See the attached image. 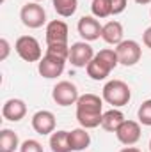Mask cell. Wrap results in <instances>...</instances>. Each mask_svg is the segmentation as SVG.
Wrapping results in <instances>:
<instances>
[{"mask_svg": "<svg viewBox=\"0 0 151 152\" xmlns=\"http://www.w3.org/2000/svg\"><path fill=\"white\" fill-rule=\"evenodd\" d=\"M68 138H70L71 151H76V152L87 149L89 143H91V136H89V133H87L85 127H76L73 131H70L68 133Z\"/></svg>", "mask_w": 151, "mask_h": 152, "instance_id": "cell-16", "label": "cell"}, {"mask_svg": "<svg viewBox=\"0 0 151 152\" xmlns=\"http://www.w3.org/2000/svg\"><path fill=\"white\" fill-rule=\"evenodd\" d=\"M119 64V58H117V53L115 50H110V48H105L101 50L100 53L94 55V58L89 62V66L85 67L87 71V76L91 80H105L107 76L112 73V69H115V66Z\"/></svg>", "mask_w": 151, "mask_h": 152, "instance_id": "cell-2", "label": "cell"}, {"mask_svg": "<svg viewBox=\"0 0 151 152\" xmlns=\"http://www.w3.org/2000/svg\"><path fill=\"white\" fill-rule=\"evenodd\" d=\"M124 30H123V25L119 23V21H107L105 25H103V28H101V39L107 42V44H114V46H117L119 42H123L124 39Z\"/></svg>", "mask_w": 151, "mask_h": 152, "instance_id": "cell-15", "label": "cell"}, {"mask_svg": "<svg viewBox=\"0 0 151 152\" xmlns=\"http://www.w3.org/2000/svg\"><path fill=\"white\" fill-rule=\"evenodd\" d=\"M9 51H11V46H9V41L7 39H0V60H5L9 57Z\"/></svg>", "mask_w": 151, "mask_h": 152, "instance_id": "cell-25", "label": "cell"}, {"mask_svg": "<svg viewBox=\"0 0 151 152\" xmlns=\"http://www.w3.org/2000/svg\"><path fill=\"white\" fill-rule=\"evenodd\" d=\"M64 66H66V60L44 53V57L38 62V71H39V75L43 76V78L52 80V78H57V76L62 75Z\"/></svg>", "mask_w": 151, "mask_h": 152, "instance_id": "cell-9", "label": "cell"}, {"mask_svg": "<svg viewBox=\"0 0 151 152\" xmlns=\"http://www.w3.org/2000/svg\"><path fill=\"white\" fill-rule=\"evenodd\" d=\"M119 152H141L137 147H124V149H121Z\"/></svg>", "mask_w": 151, "mask_h": 152, "instance_id": "cell-28", "label": "cell"}, {"mask_svg": "<svg viewBox=\"0 0 151 152\" xmlns=\"http://www.w3.org/2000/svg\"><path fill=\"white\" fill-rule=\"evenodd\" d=\"M150 152H151V140H150Z\"/></svg>", "mask_w": 151, "mask_h": 152, "instance_id": "cell-30", "label": "cell"}, {"mask_svg": "<svg viewBox=\"0 0 151 152\" xmlns=\"http://www.w3.org/2000/svg\"><path fill=\"white\" fill-rule=\"evenodd\" d=\"M14 50L16 53L25 60V62H39L43 58V50L41 44L36 37L32 36H21L16 39L14 42Z\"/></svg>", "mask_w": 151, "mask_h": 152, "instance_id": "cell-4", "label": "cell"}, {"mask_svg": "<svg viewBox=\"0 0 151 152\" xmlns=\"http://www.w3.org/2000/svg\"><path fill=\"white\" fill-rule=\"evenodd\" d=\"M25 115H27V104H25V101H21V99H16V97L7 99V101L4 103V106H2V117H4L5 120L20 122Z\"/></svg>", "mask_w": 151, "mask_h": 152, "instance_id": "cell-14", "label": "cell"}, {"mask_svg": "<svg viewBox=\"0 0 151 152\" xmlns=\"http://www.w3.org/2000/svg\"><path fill=\"white\" fill-rule=\"evenodd\" d=\"M150 14H151V11H150Z\"/></svg>", "mask_w": 151, "mask_h": 152, "instance_id": "cell-32", "label": "cell"}, {"mask_svg": "<svg viewBox=\"0 0 151 152\" xmlns=\"http://www.w3.org/2000/svg\"><path fill=\"white\" fill-rule=\"evenodd\" d=\"M142 42H144L148 48H151V27H148V28L144 30V34H142Z\"/></svg>", "mask_w": 151, "mask_h": 152, "instance_id": "cell-27", "label": "cell"}, {"mask_svg": "<svg viewBox=\"0 0 151 152\" xmlns=\"http://www.w3.org/2000/svg\"><path fill=\"white\" fill-rule=\"evenodd\" d=\"M110 4H112V12L114 14H121V12L126 9V5H128L126 0H110Z\"/></svg>", "mask_w": 151, "mask_h": 152, "instance_id": "cell-26", "label": "cell"}, {"mask_svg": "<svg viewBox=\"0 0 151 152\" xmlns=\"http://www.w3.org/2000/svg\"><path fill=\"white\" fill-rule=\"evenodd\" d=\"M115 136L117 140L123 143V145H135L139 140H141V124L135 122V120H124L117 131H115Z\"/></svg>", "mask_w": 151, "mask_h": 152, "instance_id": "cell-12", "label": "cell"}, {"mask_svg": "<svg viewBox=\"0 0 151 152\" xmlns=\"http://www.w3.org/2000/svg\"><path fill=\"white\" fill-rule=\"evenodd\" d=\"M46 53L59 57L62 60H70V46L68 44H46Z\"/></svg>", "mask_w": 151, "mask_h": 152, "instance_id": "cell-22", "label": "cell"}, {"mask_svg": "<svg viewBox=\"0 0 151 152\" xmlns=\"http://www.w3.org/2000/svg\"><path fill=\"white\" fill-rule=\"evenodd\" d=\"M32 129L38 134H52L55 131V115L48 110H39L32 115Z\"/></svg>", "mask_w": 151, "mask_h": 152, "instance_id": "cell-13", "label": "cell"}, {"mask_svg": "<svg viewBox=\"0 0 151 152\" xmlns=\"http://www.w3.org/2000/svg\"><path fill=\"white\" fill-rule=\"evenodd\" d=\"M20 152H44L43 151V145L39 143L38 140H25L21 145H20Z\"/></svg>", "mask_w": 151, "mask_h": 152, "instance_id": "cell-24", "label": "cell"}, {"mask_svg": "<svg viewBox=\"0 0 151 152\" xmlns=\"http://www.w3.org/2000/svg\"><path fill=\"white\" fill-rule=\"evenodd\" d=\"M103 118V97L96 94H84L76 101V120L85 129L101 126Z\"/></svg>", "mask_w": 151, "mask_h": 152, "instance_id": "cell-1", "label": "cell"}, {"mask_svg": "<svg viewBox=\"0 0 151 152\" xmlns=\"http://www.w3.org/2000/svg\"><path fill=\"white\" fill-rule=\"evenodd\" d=\"M20 147L18 134L13 129H2L0 131V152H14Z\"/></svg>", "mask_w": 151, "mask_h": 152, "instance_id": "cell-19", "label": "cell"}, {"mask_svg": "<svg viewBox=\"0 0 151 152\" xmlns=\"http://www.w3.org/2000/svg\"><path fill=\"white\" fill-rule=\"evenodd\" d=\"M126 118H124V115L123 112H119V110H109V112H105L103 113V118H101V127L105 129V131H109V133H115L117 131V127L124 122Z\"/></svg>", "mask_w": 151, "mask_h": 152, "instance_id": "cell-17", "label": "cell"}, {"mask_svg": "<svg viewBox=\"0 0 151 152\" xmlns=\"http://www.w3.org/2000/svg\"><path fill=\"white\" fill-rule=\"evenodd\" d=\"M137 4H141V5H146V4H151V0H135Z\"/></svg>", "mask_w": 151, "mask_h": 152, "instance_id": "cell-29", "label": "cell"}, {"mask_svg": "<svg viewBox=\"0 0 151 152\" xmlns=\"http://www.w3.org/2000/svg\"><path fill=\"white\" fill-rule=\"evenodd\" d=\"M137 118L142 126H151V99H146L139 110H137Z\"/></svg>", "mask_w": 151, "mask_h": 152, "instance_id": "cell-23", "label": "cell"}, {"mask_svg": "<svg viewBox=\"0 0 151 152\" xmlns=\"http://www.w3.org/2000/svg\"><path fill=\"white\" fill-rule=\"evenodd\" d=\"M52 97L59 106H71V104H76V101L80 99V94H78V88L75 83L64 80L53 87Z\"/></svg>", "mask_w": 151, "mask_h": 152, "instance_id": "cell-7", "label": "cell"}, {"mask_svg": "<svg viewBox=\"0 0 151 152\" xmlns=\"http://www.w3.org/2000/svg\"><path fill=\"white\" fill-rule=\"evenodd\" d=\"M101 97H103L105 103L112 104L114 108H121V106H126L130 103L132 90H130V87L123 80H112V81L105 83Z\"/></svg>", "mask_w": 151, "mask_h": 152, "instance_id": "cell-3", "label": "cell"}, {"mask_svg": "<svg viewBox=\"0 0 151 152\" xmlns=\"http://www.w3.org/2000/svg\"><path fill=\"white\" fill-rule=\"evenodd\" d=\"M68 133L70 131H53L50 134V149H52V152H71Z\"/></svg>", "mask_w": 151, "mask_h": 152, "instance_id": "cell-18", "label": "cell"}, {"mask_svg": "<svg viewBox=\"0 0 151 152\" xmlns=\"http://www.w3.org/2000/svg\"><path fill=\"white\" fill-rule=\"evenodd\" d=\"M91 11H93V16L94 18H109V16L114 14L110 0H93Z\"/></svg>", "mask_w": 151, "mask_h": 152, "instance_id": "cell-21", "label": "cell"}, {"mask_svg": "<svg viewBox=\"0 0 151 152\" xmlns=\"http://www.w3.org/2000/svg\"><path fill=\"white\" fill-rule=\"evenodd\" d=\"M94 58V50L87 41H78L70 46V60L75 67H87L89 62Z\"/></svg>", "mask_w": 151, "mask_h": 152, "instance_id": "cell-8", "label": "cell"}, {"mask_svg": "<svg viewBox=\"0 0 151 152\" xmlns=\"http://www.w3.org/2000/svg\"><path fill=\"white\" fill-rule=\"evenodd\" d=\"M68 25L62 20H52L44 30L46 44H68Z\"/></svg>", "mask_w": 151, "mask_h": 152, "instance_id": "cell-11", "label": "cell"}, {"mask_svg": "<svg viewBox=\"0 0 151 152\" xmlns=\"http://www.w3.org/2000/svg\"><path fill=\"white\" fill-rule=\"evenodd\" d=\"M115 53H117V58H119V64L126 66V67H132L135 66L141 57H142V50H141V44L133 39H126L123 42H119L115 46Z\"/></svg>", "mask_w": 151, "mask_h": 152, "instance_id": "cell-6", "label": "cell"}, {"mask_svg": "<svg viewBox=\"0 0 151 152\" xmlns=\"http://www.w3.org/2000/svg\"><path fill=\"white\" fill-rule=\"evenodd\" d=\"M34 2H41V0H34Z\"/></svg>", "mask_w": 151, "mask_h": 152, "instance_id": "cell-31", "label": "cell"}, {"mask_svg": "<svg viewBox=\"0 0 151 152\" xmlns=\"http://www.w3.org/2000/svg\"><path fill=\"white\" fill-rule=\"evenodd\" d=\"M52 4H53L55 12L62 18L73 16L78 9V0H52Z\"/></svg>", "mask_w": 151, "mask_h": 152, "instance_id": "cell-20", "label": "cell"}, {"mask_svg": "<svg viewBox=\"0 0 151 152\" xmlns=\"http://www.w3.org/2000/svg\"><path fill=\"white\" fill-rule=\"evenodd\" d=\"M20 20L29 28H39L46 23V11L43 9V5H39V2H29L21 7Z\"/></svg>", "mask_w": 151, "mask_h": 152, "instance_id": "cell-5", "label": "cell"}, {"mask_svg": "<svg viewBox=\"0 0 151 152\" xmlns=\"http://www.w3.org/2000/svg\"><path fill=\"white\" fill-rule=\"evenodd\" d=\"M101 28H103V25H100V21L94 16H82L78 20V25H76L80 37L87 42L101 37Z\"/></svg>", "mask_w": 151, "mask_h": 152, "instance_id": "cell-10", "label": "cell"}]
</instances>
